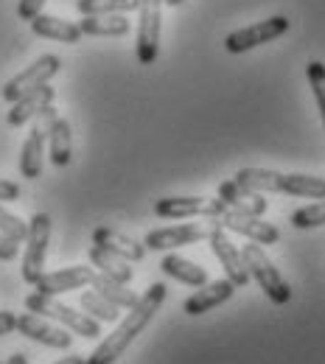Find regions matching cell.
<instances>
[{
    "label": "cell",
    "mask_w": 325,
    "mask_h": 364,
    "mask_svg": "<svg viewBox=\"0 0 325 364\" xmlns=\"http://www.w3.org/2000/svg\"><path fill=\"white\" fill-rule=\"evenodd\" d=\"M166 283H151L143 294L138 297V303L132 309H127V317L121 319L115 325L112 333H107L98 348H95L90 356H85V364H115L124 353L127 348L135 342V336H140V331L154 319V314L160 311V306L166 303Z\"/></svg>",
    "instance_id": "1"
},
{
    "label": "cell",
    "mask_w": 325,
    "mask_h": 364,
    "mask_svg": "<svg viewBox=\"0 0 325 364\" xmlns=\"http://www.w3.org/2000/svg\"><path fill=\"white\" fill-rule=\"evenodd\" d=\"M26 309L31 314H40V317L50 319L62 328H68L70 333L76 336H85V339H98L101 336V322L93 319L90 314H79L73 306L62 303L59 297H50V294H40V291H31L26 297Z\"/></svg>",
    "instance_id": "2"
},
{
    "label": "cell",
    "mask_w": 325,
    "mask_h": 364,
    "mask_svg": "<svg viewBox=\"0 0 325 364\" xmlns=\"http://www.w3.org/2000/svg\"><path fill=\"white\" fill-rule=\"evenodd\" d=\"M241 255H244V264H247V269H250V277L261 286V291L272 300V303H278V306H286L289 300H292V289H289V283L283 280V274L278 272V267L270 261V255L261 250V244H244L241 247Z\"/></svg>",
    "instance_id": "3"
},
{
    "label": "cell",
    "mask_w": 325,
    "mask_h": 364,
    "mask_svg": "<svg viewBox=\"0 0 325 364\" xmlns=\"http://www.w3.org/2000/svg\"><path fill=\"white\" fill-rule=\"evenodd\" d=\"M59 118V112L53 109V104L46 107L37 118H34V127L26 137L23 149H20V174L26 180H37L43 174V163H46V143L50 135V127L53 121Z\"/></svg>",
    "instance_id": "4"
},
{
    "label": "cell",
    "mask_w": 325,
    "mask_h": 364,
    "mask_svg": "<svg viewBox=\"0 0 325 364\" xmlns=\"http://www.w3.org/2000/svg\"><path fill=\"white\" fill-rule=\"evenodd\" d=\"M26 255H23V280L37 286V280L46 274V255L50 244V216L34 213L26 232Z\"/></svg>",
    "instance_id": "5"
},
{
    "label": "cell",
    "mask_w": 325,
    "mask_h": 364,
    "mask_svg": "<svg viewBox=\"0 0 325 364\" xmlns=\"http://www.w3.org/2000/svg\"><path fill=\"white\" fill-rule=\"evenodd\" d=\"M59 68H62V59H59L56 53L40 56L37 62H31L26 70H20L17 76H11V79L3 85V98H6L9 104H14V101H20L23 95L46 87L48 82L59 73Z\"/></svg>",
    "instance_id": "6"
},
{
    "label": "cell",
    "mask_w": 325,
    "mask_h": 364,
    "mask_svg": "<svg viewBox=\"0 0 325 364\" xmlns=\"http://www.w3.org/2000/svg\"><path fill=\"white\" fill-rule=\"evenodd\" d=\"M228 210V205L216 196V199H205V196H166L154 202V216L160 219H216Z\"/></svg>",
    "instance_id": "7"
},
{
    "label": "cell",
    "mask_w": 325,
    "mask_h": 364,
    "mask_svg": "<svg viewBox=\"0 0 325 364\" xmlns=\"http://www.w3.org/2000/svg\"><path fill=\"white\" fill-rule=\"evenodd\" d=\"M289 26H292L289 17L275 14V17H270V20H261V23H252V26H247V28L233 31L230 37L225 40V48H228L230 53H247V50H252V48L267 46V43L283 37V34L289 31Z\"/></svg>",
    "instance_id": "8"
},
{
    "label": "cell",
    "mask_w": 325,
    "mask_h": 364,
    "mask_svg": "<svg viewBox=\"0 0 325 364\" xmlns=\"http://www.w3.org/2000/svg\"><path fill=\"white\" fill-rule=\"evenodd\" d=\"M211 222H213V219H211ZM208 241H211V252L216 255V261H219L222 269L228 272V280H230L235 289H238V286H247V283H250V269H247V264H244L241 247L233 244L228 230L219 228V225L213 222Z\"/></svg>",
    "instance_id": "9"
},
{
    "label": "cell",
    "mask_w": 325,
    "mask_h": 364,
    "mask_svg": "<svg viewBox=\"0 0 325 364\" xmlns=\"http://www.w3.org/2000/svg\"><path fill=\"white\" fill-rule=\"evenodd\" d=\"M160 6L163 0H140L138 3V62L140 65H151L160 53Z\"/></svg>",
    "instance_id": "10"
},
{
    "label": "cell",
    "mask_w": 325,
    "mask_h": 364,
    "mask_svg": "<svg viewBox=\"0 0 325 364\" xmlns=\"http://www.w3.org/2000/svg\"><path fill=\"white\" fill-rule=\"evenodd\" d=\"M219 228L233 230L244 238H250L252 244H261V247H270V244H278L280 241V230L275 225H270L264 216H247V213H235V210H225L222 216L213 219Z\"/></svg>",
    "instance_id": "11"
},
{
    "label": "cell",
    "mask_w": 325,
    "mask_h": 364,
    "mask_svg": "<svg viewBox=\"0 0 325 364\" xmlns=\"http://www.w3.org/2000/svg\"><path fill=\"white\" fill-rule=\"evenodd\" d=\"M211 228H213V222L208 219V225H171V228L151 230L143 238V247L146 250H154V252H169V250L188 247V244H196V241L208 238Z\"/></svg>",
    "instance_id": "12"
},
{
    "label": "cell",
    "mask_w": 325,
    "mask_h": 364,
    "mask_svg": "<svg viewBox=\"0 0 325 364\" xmlns=\"http://www.w3.org/2000/svg\"><path fill=\"white\" fill-rule=\"evenodd\" d=\"M17 331H20L23 336H28V339L46 345V348H56V350H68V348L73 345V336H70L68 328H59V325H53L50 319L40 317V314H31V311L17 317Z\"/></svg>",
    "instance_id": "13"
},
{
    "label": "cell",
    "mask_w": 325,
    "mask_h": 364,
    "mask_svg": "<svg viewBox=\"0 0 325 364\" xmlns=\"http://www.w3.org/2000/svg\"><path fill=\"white\" fill-rule=\"evenodd\" d=\"M95 269L93 267H65V269H53L46 272L37 280V291L40 294H50V297H59V294H68V291H79L85 286H90Z\"/></svg>",
    "instance_id": "14"
},
{
    "label": "cell",
    "mask_w": 325,
    "mask_h": 364,
    "mask_svg": "<svg viewBox=\"0 0 325 364\" xmlns=\"http://www.w3.org/2000/svg\"><path fill=\"white\" fill-rule=\"evenodd\" d=\"M233 294H235V286H233L230 280H208L205 286H199L191 297H188L186 303H183V309H186L188 317H202V314H208V311H213L216 306H222V303H228Z\"/></svg>",
    "instance_id": "15"
},
{
    "label": "cell",
    "mask_w": 325,
    "mask_h": 364,
    "mask_svg": "<svg viewBox=\"0 0 325 364\" xmlns=\"http://www.w3.org/2000/svg\"><path fill=\"white\" fill-rule=\"evenodd\" d=\"M216 196L228 205V210H235V213H247V216H264L270 202L264 199V193H255V191H247L241 188L235 180H228L219 185Z\"/></svg>",
    "instance_id": "16"
},
{
    "label": "cell",
    "mask_w": 325,
    "mask_h": 364,
    "mask_svg": "<svg viewBox=\"0 0 325 364\" xmlns=\"http://www.w3.org/2000/svg\"><path fill=\"white\" fill-rule=\"evenodd\" d=\"M53 98H56V90L50 87V85H46V87H40V90L28 92V95H23L20 101H14L11 104V109L6 112V124L9 127H26L28 121H34L46 107H50L53 104Z\"/></svg>",
    "instance_id": "17"
},
{
    "label": "cell",
    "mask_w": 325,
    "mask_h": 364,
    "mask_svg": "<svg viewBox=\"0 0 325 364\" xmlns=\"http://www.w3.org/2000/svg\"><path fill=\"white\" fill-rule=\"evenodd\" d=\"M93 244L110 250V252H115L118 258H124L129 264H138V261L146 258V247L140 241H135V238H129V235H124V232H118V230L112 228H95Z\"/></svg>",
    "instance_id": "18"
},
{
    "label": "cell",
    "mask_w": 325,
    "mask_h": 364,
    "mask_svg": "<svg viewBox=\"0 0 325 364\" xmlns=\"http://www.w3.org/2000/svg\"><path fill=\"white\" fill-rule=\"evenodd\" d=\"M31 23V31L43 40H56V43H79L85 34L79 28V23H70V20H62V17H53V14H37Z\"/></svg>",
    "instance_id": "19"
},
{
    "label": "cell",
    "mask_w": 325,
    "mask_h": 364,
    "mask_svg": "<svg viewBox=\"0 0 325 364\" xmlns=\"http://www.w3.org/2000/svg\"><path fill=\"white\" fill-rule=\"evenodd\" d=\"M79 28L85 37H124L129 34L132 23L127 14H95V17H82Z\"/></svg>",
    "instance_id": "20"
},
{
    "label": "cell",
    "mask_w": 325,
    "mask_h": 364,
    "mask_svg": "<svg viewBox=\"0 0 325 364\" xmlns=\"http://www.w3.org/2000/svg\"><path fill=\"white\" fill-rule=\"evenodd\" d=\"M48 151H50V163L56 168H65L73 157V129L68 118H56L48 135Z\"/></svg>",
    "instance_id": "21"
},
{
    "label": "cell",
    "mask_w": 325,
    "mask_h": 364,
    "mask_svg": "<svg viewBox=\"0 0 325 364\" xmlns=\"http://www.w3.org/2000/svg\"><path fill=\"white\" fill-rule=\"evenodd\" d=\"M90 286H93V291H98V294H101L104 300H110L112 306H118L121 311L132 309L140 297V294H135V291L129 289V283H118V280H112V277H107V274H101V272L93 274Z\"/></svg>",
    "instance_id": "22"
},
{
    "label": "cell",
    "mask_w": 325,
    "mask_h": 364,
    "mask_svg": "<svg viewBox=\"0 0 325 364\" xmlns=\"http://www.w3.org/2000/svg\"><path fill=\"white\" fill-rule=\"evenodd\" d=\"M90 264L95 267V272L107 274V277H112L118 283H129L135 277V269L129 267V261H124L115 252H110L104 247H95V244L90 247Z\"/></svg>",
    "instance_id": "23"
},
{
    "label": "cell",
    "mask_w": 325,
    "mask_h": 364,
    "mask_svg": "<svg viewBox=\"0 0 325 364\" xmlns=\"http://www.w3.org/2000/svg\"><path fill=\"white\" fill-rule=\"evenodd\" d=\"M280 193L323 202L325 180L323 177H314V174H283V177H280Z\"/></svg>",
    "instance_id": "24"
},
{
    "label": "cell",
    "mask_w": 325,
    "mask_h": 364,
    "mask_svg": "<svg viewBox=\"0 0 325 364\" xmlns=\"http://www.w3.org/2000/svg\"><path fill=\"white\" fill-rule=\"evenodd\" d=\"M160 269L169 274V277H174V280L186 283V286H193V289H199V286H205V283H208V272H205L199 264L188 261V258H183V255H174V252L163 258Z\"/></svg>",
    "instance_id": "25"
},
{
    "label": "cell",
    "mask_w": 325,
    "mask_h": 364,
    "mask_svg": "<svg viewBox=\"0 0 325 364\" xmlns=\"http://www.w3.org/2000/svg\"><path fill=\"white\" fill-rule=\"evenodd\" d=\"M280 177L283 174L270 171V168H238L233 180L255 193H280Z\"/></svg>",
    "instance_id": "26"
},
{
    "label": "cell",
    "mask_w": 325,
    "mask_h": 364,
    "mask_svg": "<svg viewBox=\"0 0 325 364\" xmlns=\"http://www.w3.org/2000/svg\"><path fill=\"white\" fill-rule=\"evenodd\" d=\"M140 0H76V9L82 17H95V14H129L138 11Z\"/></svg>",
    "instance_id": "27"
},
{
    "label": "cell",
    "mask_w": 325,
    "mask_h": 364,
    "mask_svg": "<svg viewBox=\"0 0 325 364\" xmlns=\"http://www.w3.org/2000/svg\"><path fill=\"white\" fill-rule=\"evenodd\" d=\"M79 306L85 314H90L98 322H118L121 319V309L112 306L110 300H104L98 291H82L79 294Z\"/></svg>",
    "instance_id": "28"
},
{
    "label": "cell",
    "mask_w": 325,
    "mask_h": 364,
    "mask_svg": "<svg viewBox=\"0 0 325 364\" xmlns=\"http://www.w3.org/2000/svg\"><path fill=\"white\" fill-rule=\"evenodd\" d=\"M292 225L297 230H314L325 225V199L323 202H314V205H306L300 210L292 213Z\"/></svg>",
    "instance_id": "29"
},
{
    "label": "cell",
    "mask_w": 325,
    "mask_h": 364,
    "mask_svg": "<svg viewBox=\"0 0 325 364\" xmlns=\"http://www.w3.org/2000/svg\"><path fill=\"white\" fill-rule=\"evenodd\" d=\"M306 76H309V85H311L314 98H317V107H320V115H323V127H325V65L317 62V59L309 62Z\"/></svg>",
    "instance_id": "30"
},
{
    "label": "cell",
    "mask_w": 325,
    "mask_h": 364,
    "mask_svg": "<svg viewBox=\"0 0 325 364\" xmlns=\"http://www.w3.org/2000/svg\"><path fill=\"white\" fill-rule=\"evenodd\" d=\"M0 232L9 235V238H14L17 244H23V241H26V232H28V225H26L20 216H14L11 210H6V208L0 205Z\"/></svg>",
    "instance_id": "31"
},
{
    "label": "cell",
    "mask_w": 325,
    "mask_h": 364,
    "mask_svg": "<svg viewBox=\"0 0 325 364\" xmlns=\"http://www.w3.org/2000/svg\"><path fill=\"white\" fill-rule=\"evenodd\" d=\"M43 6H46V0H20L17 3V17L20 20H34L37 14H43Z\"/></svg>",
    "instance_id": "32"
},
{
    "label": "cell",
    "mask_w": 325,
    "mask_h": 364,
    "mask_svg": "<svg viewBox=\"0 0 325 364\" xmlns=\"http://www.w3.org/2000/svg\"><path fill=\"white\" fill-rule=\"evenodd\" d=\"M17 252H20V244L14 238H9V235L0 232V261H14Z\"/></svg>",
    "instance_id": "33"
},
{
    "label": "cell",
    "mask_w": 325,
    "mask_h": 364,
    "mask_svg": "<svg viewBox=\"0 0 325 364\" xmlns=\"http://www.w3.org/2000/svg\"><path fill=\"white\" fill-rule=\"evenodd\" d=\"M20 199V185L11 180H0V202H14Z\"/></svg>",
    "instance_id": "34"
},
{
    "label": "cell",
    "mask_w": 325,
    "mask_h": 364,
    "mask_svg": "<svg viewBox=\"0 0 325 364\" xmlns=\"http://www.w3.org/2000/svg\"><path fill=\"white\" fill-rule=\"evenodd\" d=\"M11 331H17V317L11 311H0V336H6Z\"/></svg>",
    "instance_id": "35"
},
{
    "label": "cell",
    "mask_w": 325,
    "mask_h": 364,
    "mask_svg": "<svg viewBox=\"0 0 325 364\" xmlns=\"http://www.w3.org/2000/svg\"><path fill=\"white\" fill-rule=\"evenodd\" d=\"M3 364H28V356L26 353H11Z\"/></svg>",
    "instance_id": "36"
},
{
    "label": "cell",
    "mask_w": 325,
    "mask_h": 364,
    "mask_svg": "<svg viewBox=\"0 0 325 364\" xmlns=\"http://www.w3.org/2000/svg\"><path fill=\"white\" fill-rule=\"evenodd\" d=\"M53 364H85V356H65V359H59V362H53Z\"/></svg>",
    "instance_id": "37"
},
{
    "label": "cell",
    "mask_w": 325,
    "mask_h": 364,
    "mask_svg": "<svg viewBox=\"0 0 325 364\" xmlns=\"http://www.w3.org/2000/svg\"><path fill=\"white\" fill-rule=\"evenodd\" d=\"M163 3H166V6H171V9H177V6H183L186 0H163Z\"/></svg>",
    "instance_id": "38"
},
{
    "label": "cell",
    "mask_w": 325,
    "mask_h": 364,
    "mask_svg": "<svg viewBox=\"0 0 325 364\" xmlns=\"http://www.w3.org/2000/svg\"><path fill=\"white\" fill-rule=\"evenodd\" d=\"M0 364H3V362H0Z\"/></svg>",
    "instance_id": "39"
}]
</instances>
